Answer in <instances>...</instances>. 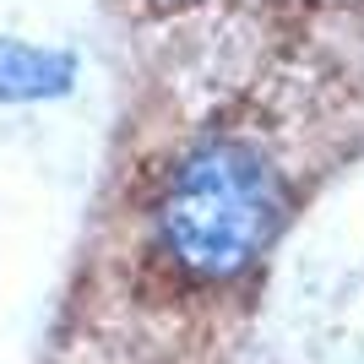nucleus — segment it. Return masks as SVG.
Wrapping results in <instances>:
<instances>
[{
  "mask_svg": "<svg viewBox=\"0 0 364 364\" xmlns=\"http://www.w3.org/2000/svg\"><path fill=\"white\" fill-rule=\"evenodd\" d=\"M76 87V55L28 38H0V104H49Z\"/></svg>",
  "mask_w": 364,
  "mask_h": 364,
  "instance_id": "obj_2",
  "label": "nucleus"
},
{
  "mask_svg": "<svg viewBox=\"0 0 364 364\" xmlns=\"http://www.w3.org/2000/svg\"><path fill=\"white\" fill-rule=\"evenodd\" d=\"M294 196L250 131H201L168 158L152 196V250L191 289H228L277 245Z\"/></svg>",
  "mask_w": 364,
  "mask_h": 364,
  "instance_id": "obj_1",
  "label": "nucleus"
},
{
  "mask_svg": "<svg viewBox=\"0 0 364 364\" xmlns=\"http://www.w3.org/2000/svg\"><path fill=\"white\" fill-rule=\"evenodd\" d=\"M158 6H191V0H158Z\"/></svg>",
  "mask_w": 364,
  "mask_h": 364,
  "instance_id": "obj_3",
  "label": "nucleus"
}]
</instances>
